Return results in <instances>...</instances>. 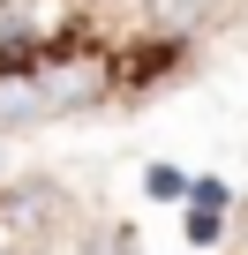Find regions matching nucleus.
<instances>
[{"label":"nucleus","instance_id":"obj_1","mask_svg":"<svg viewBox=\"0 0 248 255\" xmlns=\"http://www.w3.org/2000/svg\"><path fill=\"white\" fill-rule=\"evenodd\" d=\"M105 83H113V68H105L98 53H53V60H38V90H45V105H53V113L98 105V98H105Z\"/></svg>","mask_w":248,"mask_h":255},{"label":"nucleus","instance_id":"obj_2","mask_svg":"<svg viewBox=\"0 0 248 255\" xmlns=\"http://www.w3.org/2000/svg\"><path fill=\"white\" fill-rule=\"evenodd\" d=\"M38 120H53V105H45V90H38V68L0 75V128H38Z\"/></svg>","mask_w":248,"mask_h":255},{"label":"nucleus","instance_id":"obj_3","mask_svg":"<svg viewBox=\"0 0 248 255\" xmlns=\"http://www.w3.org/2000/svg\"><path fill=\"white\" fill-rule=\"evenodd\" d=\"M143 8H151V23H158L166 38H188V30L211 15V0H143Z\"/></svg>","mask_w":248,"mask_h":255},{"label":"nucleus","instance_id":"obj_4","mask_svg":"<svg viewBox=\"0 0 248 255\" xmlns=\"http://www.w3.org/2000/svg\"><path fill=\"white\" fill-rule=\"evenodd\" d=\"M143 188H151V195H188V180H181L173 165H151V180H143Z\"/></svg>","mask_w":248,"mask_h":255}]
</instances>
